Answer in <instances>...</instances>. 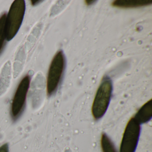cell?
<instances>
[{"mask_svg":"<svg viewBox=\"0 0 152 152\" xmlns=\"http://www.w3.org/2000/svg\"><path fill=\"white\" fill-rule=\"evenodd\" d=\"M113 90L112 80L108 76H105L98 88L91 107L92 116L96 121L102 118L107 111Z\"/></svg>","mask_w":152,"mask_h":152,"instance_id":"obj_1","label":"cell"},{"mask_svg":"<svg viewBox=\"0 0 152 152\" xmlns=\"http://www.w3.org/2000/svg\"><path fill=\"white\" fill-rule=\"evenodd\" d=\"M66 60L64 52L59 50L56 54L49 68L47 80V94L52 96L56 93L64 75Z\"/></svg>","mask_w":152,"mask_h":152,"instance_id":"obj_2","label":"cell"},{"mask_svg":"<svg viewBox=\"0 0 152 152\" xmlns=\"http://www.w3.org/2000/svg\"><path fill=\"white\" fill-rule=\"evenodd\" d=\"M26 3L23 0L15 1L11 5L6 19L7 40H12L18 32L24 17Z\"/></svg>","mask_w":152,"mask_h":152,"instance_id":"obj_3","label":"cell"},{"mask_svg":"<svg viewBox=\"0 0 152 152\" xmlns=\"http://www.w3.org/2000/svg\"><path fill=\"white\" fill-rule=\"evenodd\" d=\"M31 77L26 75L21 80L18 86L11 104V118L16 121L23 113L25 107L26 97L30 87Z\"/></svg>","mask_w":152,"mask_h":152,"instance_id":"obj_4","label":"cell"},{"mask_svg":"<svg viewBox=\"0 0 152 152\" xmlns=\"http://www.w3.org/2000/svg\"><path fill=\"white\" fill-rule=\"evenodd\" d=\"M140 132V124L132 117L125 127L120 145V152H135Z\"/></svg>","mask_w":152,"mask_h":152,"instance_id":"obj_5","label":"cell"},{"mask_svg":"<svg viewBox=\"0 0 152 152\" xmlns=\"http://www.w3.org/2000/svg\"><path fill=\"white\" fill-rule=\"evenodd\" d=\"M133 117L140 124L150 121L152 118V99L143 104Z\"/></svg>","mask_w":152,"mask_h":152,"instance_id":"obj_6","label":"cell"},{"mask_svg":"<svg viewBox=\"0 0 152 152\" xmlns=\"http://www.w3.org/2000/svg\"><path fill=\"white\" fill-rule=\"evenodd\" d=\"M11 65L10 61L5 64L0 75V96L7 90L11 79Z\"/></svg>","mask_w":152,"mask_h":152,"instance_id":"obj_7","label":"cell"},{"mask_svg":"<svg viewBox=\"0 0 152 152\" xmlns=\"http://www.w3.org/2000/svg\"><path fill=\"white\" fill-rule=\"evenodd\" d=\"M152 4V0L115 1L112 2V6L118 8L129 9L146 7Z\"/></svg>","mask_w":152,"mask_h":152,"instance_id":"obj_8","label":"cell"},{"mask_svg":"<svg viewBox=\"0 0 152 152\" xmlns=\"http://www.w3.org/2000/svg\"><path fill=\"white\" fill-rule=\"evenodd\" d=\"M100 144L103 152H117L113 141L106 133L102 134Z\"/></svg>","mask_w":152,"mask_h":152,"instance_id":"obj_9","label":"cell"},{"mask_svg":"<svg viewBox=\"0 0 152 152\" xmlns=\"http://www.w3.org/2000/svg\"><path fill=\"white\" fill-rule=\"evenodd\" d=\"M7 14H4L0 17V55L3 51L6 44V19Z\"/></svg>","mask_w":152,"mask_h":152,"instance_id":"obj_10","label":"cell"},{"mask_svg":"<svg viewBox=\"0 0 152 152\" xmlns=\"http://www.w3.org/2000/svg\"><path fill=\"white\" fill-rule=\"evenodd\" d=\"M0 152H9V147L8 143L3 144L0 147Z\"/></svg>","mask_w":152,"mask_h":152,"instance_id":"obj_11","label":"cell"},{"mask_svg":"<svg viewBox=\"0 0 152 152\" xmlns=\"http://www.w3.org/2000/svg\"><path fill=\"white\" fill-rule=\"evenodd\" d=\"M42 2H43V1H31V3L32 6H35L41 3Z\"/></svg>","mask_w":152,"mask_h":152,"instance_id":"obj_12","label":"cell"},{"mask_svg":"<svg viewBox=\"0 0 152 152\" xmlns=\"http://www.w3.org/2000/svg\"><path fill=\"white\" fill-rule=\"evenodd\" d=\"M96 1H85V3L87 6H91L94 4Z\"/></svg>","mask_w":152,"mask_h":152,"instance_id":"obj_13","label":"cell"}]
</instances>
